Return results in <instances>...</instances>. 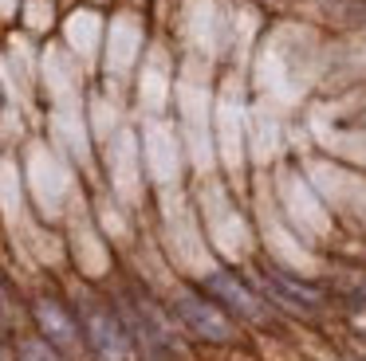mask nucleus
I'll return each instance as SVG.
<instances>
[{
  "instance_id": "nucleus-1",
  "label": "nucleus",
  "mask_w": 366,
  "mask_h": 361,
  "mask_svg": "<svg viewBox=\"0 0 366 361\" xmlns=\"http://www.w3.org/2000/svg\"><path fill=\"white\" fill-rule=\"evenodd\" d=\"M174 314L193 330V334L209 337V342H229V337H232V326L224 322V314L217 310L213 302H205V298L189 295V290H177V298H174Z\"/></svg>"
},
{
  "instance_id": "nucleus-2",
  "label": "nucleus",
  "mask_w": 366,
  "mask_h": 361,
  "mask_svg": "<svg viewBox=\"0 0 366 361\" xmlns=\"http://www.w3.org/2000/svg\"><path fill=\"white\" fill-rule=\"evenodd\" d=\"M83 334H87V345L99 353L103 361H122L127 357V334H122L119 318L103 306H91L87 318H83Z\"/></svg>"
},
{
  "instance_id": "nucleus-3",
  "label": "nucleus",
  "mask_w": 366,
  "mask_h": 361,
  "mask_svg": "<svg viewBox=\"0 0 366 361\" xmlns=\"http://www.w3.org/2000/svg\"><path fill=\"white\" fill-rule=\"evenodd\" d=\"M205 287H209V295H217L224 306H229V310L244 314V318H252V322H264V302L248 287H240L229 271H213L205 279Z\"/></svg>"
},
{
  "instance_id": "nucleus-4",
  "label": "nucleus",
  "mask_w": 366,
  "mask_h": 361,
  "mask_svg": "<svg viewBox=\"0 0 366 361\" xmlns=\"http://www.w3.org/2000/svg\"><path fill=\"white\" fill-rule=\"evenodd\" d=\"M36 318H40L44 334L51 337V345H64V350H75V345H79V330H75L71 314H67L56 298H40V302H36Z\"/></svg>"
},
{
  "instance_id": "nucleus-5",
  "label": "nucleus",
  "mask_w": 366,
  "mask_h": 361,
  "mask_svg": "<svg viewBox=\"0 0 366 361\" xmlns=\"http://www.w3.org/2000/svg\"><path fill=\"white\" fill-rule=\"evenodd\" d=\"M264 283H268V290L280 298V302L295 306V310H319V295L311 287H303V283L287 279L284 271H276V267H268L264 271Z\"/></svg>"
},
{
  "instance_id": "nucleus-6",
  "label": "nucleus",
  "mask_w": 366,
  "mask_h": 361,
  "mask_svg": "<svg viewBox=\"0 0 366 361\" xmlns=\"http://www.w3.org/2000/svg\"><path fill=\"white\" fill-rule=\"evenodd\" d=\"M362 298H366V283H362Z\"/></svg>"
}]
</instances>
